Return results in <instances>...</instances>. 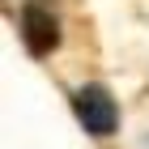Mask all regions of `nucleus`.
<instances>
[{
  "label": "nucleus",
  "instance_id": "f257e3e1",
  "mask_svg": "<svg viewBox=\"0 0 149 149\" xmlns=\"http://www.w3.org/2000/svg\"><path fill=\"white\" fill-rule=\"evenodd\" d=\"M72 111H77V119L85 124L90 136H111L115 124H119V107H115L111 90L107 85H94V81L72 90Z\"/></svg>",
  "mask_w": 149,
  "mask_h": 149
},
{
  "label": "nucleus",
  "instance_id": "f03ea898",
  "mask_svg": "<svg viewBox=\"0 0 149 149\" xmlns=\"http://www.w3.org/2000/svg\"><path fill=\"white\" fill-rule=\"evenodd\" d=\"M22 43L38 60L60 47V17L51 9V0H26L22 4Z\"/></svg>",
  "mask_w": 149,
  "mask_h": 149
}]
</instances>
